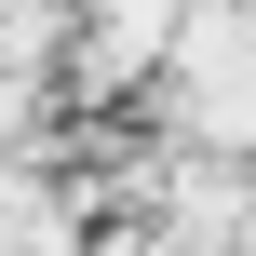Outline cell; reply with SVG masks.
I'll return each mask as SVG.
<instances>
[{
	"label": "cell",
	"mask_w": 256,
	"mask_h": 256,
	"mask_svg": "<svg viewBox=\"0 0 256 256\" xmlns=\"http://www.w3.org/2000/svg\"><path fill=\"white\" fill-rule=\"evenodd\" d=\"M202 122L256 135V27H202Z\"/></svg>",
	"instance_id": "1"
}]
</instances>
